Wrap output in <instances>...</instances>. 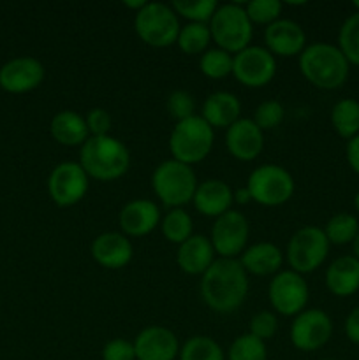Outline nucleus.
<instances>
[{
  "label": "nucleus",
  "instance_id": "f03ea898",
  "mask_svg": "<svg viewBox=\"0 0 359 360\" xmlns=\"http://www.w3.org/2000/svg\"><path fill=\"white\" fill-rule=\"evenodd\" d=\"M299 70L313 86L334 90L347 81L348 62L336 46L315 42L299 55Z\"/></svg>",
  "mask_w": 359,
  "mask_h": 360
},
{
  "label": "nucleus",
  "instance_id": "72a5a7b5",
  "mask_svg": "<svg viewBox=\"0 0 359 360\" xmlns=\"http://www.w3.org/2000/svg\"><path fill=\"white\" fill-rule=\"evenodd\" d=\"M218 9V4L215 0H197V2H190V0H176L172 2V11L180 16L190 20V23H204L211 21L215 11Z\"/></svg>",
  "mask_w": 359,
  "mask_h": 360
},
{
  "label": "nucleus",
  "instance_id": "4468645a",
  "mask_svg": "<svg viewBox=\"0 0 359 360\" xmlns=\"http://www.w3.org/2000/svg\"><path fill=\"white\" fill-rule=\"evenodd\" d=\"M333 334L331 319L320 309H306L296 316L291 327V340L298 350L313 352L322 348Z\"/></svg>",
  "mask_w": 359,
  "mask_h": 360
},
{
  "label": "nucleus",
  "instance_id": "f8f14e48",
  "mask_svg": "<svg viewBox=\"0 0 359 360\" xmlns=\"http://www.w3.org/2000/svg\"><path fill=\"white\" fill-rule=\"evenodd\" d=\"M270 301L280 315H299L308 302L306 281L294 271H282L270 283Z\"/></svg>",
  "mask_w": 359,
  "mask_h": 360
},
{
  "label": "nucleus",
  "instance_id": "a19ab883",
  "mask_svg": "<svg viewBox=\"0 0 359 360\" xmlns=\"http://www.w3.org/2000/svg\"><path fill=\"white\" fill-rule=\"evenodd\" d=\"M102 359L104 360H136V352H134V343L127 340H113L102 350Z\"/></svg>",
  "mask_w": 359,
  "mask_h": 360
},
{
  "label": "nucleus",
  "instance_id": "393cba45",
  "mask_svg": "<svg viewBox=\"0 0 359 360\" xmlns=\"http://www.w3.org/2000/svg\"><path fill=\"white\" fill-rule=\"evenodd\" d=\"M282 252L278 246L271 245V243H257V245L250 246L248 250L243 252L241 266L246 273H252L256 276H267V274H275L282 266Z\"/></svg>",
  "mask_w": 359,
  "mask_h": 360
},
{
  "label": "nucleus",
  "instance_id": "cd10ccee",
  "mask_svg": "<svg viewBox=\"0 0 359 360\" xmlns=\"http://www.w3.org/2000/svg\"><path fill=\"white\" fill-rule=\"evenodd\" d=\"M210 41H211V34L208 25L189 23L180 30L176 44L180 46V49H182L185 55H199V53L206 51Z\"/></svg>",
  "mask_w": 359,
  "mask_h": 360
},
{
  "label": "nucleus",
  "instance_id": "a878e982",
  "mask_svg": "<svg viewBox=\"0 0 359 360\" xmlns=\"http://www.w3.org/2000/svg\"><path fill=\"white\" fill-rule=\"evenodd\" d=\"M51 136L63 146H83L88 141V127L81 115L74 111H60L51 120Z\"/></svg>",
  "mask_w": 359,
  "mask_h": 360
},
{
  "label": "nucleus",
  "instance_id": "4c0bfd02",
  "mask_svg": "<svg viewBox=\"0 0 359 360\" xmlns=\"http://www.w3.org/2000/svg\"><path fill=\"white\" fill-rule=\"evenodd\" d=\"M194 108H196V102H194V97L189 91L175 90L168 97V111L178 122H183V120L194 116Z\"/></svg>",
  "mask_w": 359,
  "mask_h": 360
},
{
  "label": "nucleus",
  "instance_id": "a18cd8bd",
  "mask_svg": "<svg viewBox=\"0 0 359 360\" xmlns=\"http://www.w3.org/2000/svg\"><path fill=\"white\" fill-rule=\"evenodd\" d=\"M123 6L130 7V9L141 11L144 6H146V2H143V0H137V2H136V0H134V2H129V0H125V2H123Z\"/></svg>",
  "mask_w": 359,
  "mask_h": 360
},
{
  "label": "nucleus",
  "instance_id": "bb28decb",
  "mask_svg": "<svg viewBox=\"0 0 359 360\" xmlns=\"http://www.w3.org/2000/svg\"><path fill=\"white\" fill-rule=\"evenodd\" d=\"M331 123L338 136L351 141L359 134V102L354 98H344L336 102L331 111Z\"/></svg>",
  "mask_w": 359,
  "mask_h": 360
},
{
  "label": "nucleus",
  "instance_id": "dca6fc26",
  "mask_svg": "<svg viewBox=\"0 0 359 360\" xmlns=\"http://www.w3.org/2000/svg\"><path fill=\"white\" fill-rule=\"evenodd\" d=\"M137 360H175L180 352L178 338L160 326L146 327L134 341Z\"/></svg>",
  "mask_w": 359,
  "mask_h": 360
},
{
  "label": "nucleus",
  "instance_id": "f704fd0d",
  "mask_svg": "<svg viewBox=\"0 0 359 360\" xmlns=\"http://www.w3.org/2000/svg\"><path fill=\"white\" fill-rule=\"evenodd\" d=\"M267 352L264 341L252 334H243L232 341L229 348V360H266Z\"/></svg>",
  "mask_w": 359,
  "mask_h": 360
},
{
  "label": "nucleus",
  "instance_id": "e433bc0d",
  "mask_svg": "<svg viewBox=\"0 0 359 360\" xmlns=\"http://www.w3.org/2000/svg\"><path fill=\"white\" fill-rule=\"evenodd\" d=\"M284 116L285 111L284 105H282L280 102L267 101L263 102V104L256 109V112H253V123L264 132V130H271L275 129V127L280 125V123L284 122Z\"/></svg>",
  "mask_w": 359,
  "mask_h": 360
},
{
  "label": "nucleus",
  "instance_id": "a211bd4d",
  "mask_svg": "<svg viewBox=\"0 0 359 360\" xmlns=\"http://www.w3.org/2000/svg\"><path fill=\"white\" fill-rule=\"evenodd\" d=\"M264 42L271 55L294 56L301 55L306 48V35L301 25L292 20H278L264 32Z\"/></svg>",
  "mask_w": 359,
  "mask_h": 360
},
{
  "label": "nucleus",
  "instance_id": "f3484780",
  "mask_svg": "<svg viewBox=\"0 0 359 360\" xmlns=\"http://www.w3.org/2000/svg\"><path fill=\"white\" fill-rule=\"evenodd\" d=\"M225 144L229 153L238 160H256L264 148L263 130L253 123V120H238L227 129Z\"/></svg>",
  "mask_w": 359,
  "mask_h": 360
},
{
  "label": "nucleus",
  "instance_id": "37998d69",
  "mask_svg": "<svg viewBox=\"0 0 359 360\" xmlns=\"http://www.w3.org/2000/svg\"><path fill=\"white\" fill-rule=\"evenodd\" d=\"M347 160L348 165L354 169V172L359 174V134L355 137H352L347 144Z\"/></svg>",
  "mask_w": 359,
  "mask_h": 360
},
{
  "label": "nucleus",
  "instance_id": "5701e85b",
  "mask_svg": "<svg viewBox=\"0 0 359 360\" xmlns=\"http://www.w3.org/2000/svg\"><path fill=\"white\" fill-rule=\"evenodd\" d=\"M241 104L236 95L229 91H215L204 101L203 116L201 118L213 129H229L239 120Z\"/></svg>",
  "mask_w": 359,
  "mask_h": 360
},
{
  "label": "nucleus",
  "instance_id": "09e8293b",
  "mask_svg": "<svg viewBox=\"0 0 359 360\" xmlns=\"http://www.w3.org/2000/svg\"><path fill=\"white\" fill-rule=\"evenodd\" d=\"M354 7H355V11H359V0H355V2H354Z\"/></svg>",
  "mask_w": 359,
  "mask_h": 360
},
{
  "label": "nucleus",
  "instance_id": "9d476101",
  "mask_svg": "<svg viewBox=\"0 0 359 360\" xmlns=\"http://www.w3.org/2000/svg\"><path fill=\"white\" fill-rule=\"evenodd\" d=\"M277 72L275 56L260 46H248L232 56V74L248 88L266 86Z\"/></svg>",
  "mask_w": 359,
  "mask_h": 360
},
{
  "label": "nucleus",
  "instance_id": "412c9836",
  "mask_svg": "<svg viewBox=\"0 0 359 360\" xmlns=\"http://www.w3.org/2000/svg\"><path fill=\"white\" fill-rule=\"evenodd\" d=\"M194 206L204 217H222L231 211V204L234 202L232 190L227 183L220 179H208V181L197 185L194 193Z\"/></svg>",
  "mask_w": 359,
  "mask_h": 360
},
{
  "label": "nucleus",
  "instance_id": "7c9ffc66",
  "mask_svg": "<svg viewBox=\"0 0 359 360\" xmlns=\"http://www.w3.org/2000/svg\"><path fill=\"white\" fill-rule=\"evenodd\" d=\"M359 232V224L355 217L348 213H338L327 221L326 234L327 241L333 245H347V243L354 241V238Z\"/></svg>",
  "mask_w": 359,
  "mask_h": 360
},
{
  "label": "nucleus",
  "instance_id": "c03bdc74",
  "mask_svg": "<svg viewBox=\"0 0 359 360\" xmlns=\"http://www.w3.org/2000/svg\"><path fill=\"white\" fill-rule=\"evenodd\" d=\"M232 197H234V200L238 204H246L252 200V197H250V192L248 188H239L236 190V193H232Z\"/></svg>",
  "mask_w": 359,
  "mask_h": 360
},
{
  "label": "nucleus",
  "instance_id": "f257e3e1",
  "mask_svg": "<svg viewBox=\"0 0 359 360\" xmlns=\"http://www.w3.org/2000/svg\"><path fill=\"white\" fill-rule=\"evenodd\" d=\"M248 278L241 262L218 259L208 267L201 280V295L208 308L217 313H232L245 302Z\"/></svg>",
  "mask_w": 359,
  "mask_h": 360
},
{
  "label": "nucleus",
  "instance_id": "79ce46f5",
  "mask_svg": "<svg viewBox=\"0 0 359 360\" xmlns=\"http://www.w3.org/2000/svg\"><path fill=\"white\" fill-rule=\"evenodd\" d=\"M345 334L352 343L359 345V308H354L345 320Z\"/></svg>",
  "mask_w": 359,
  "mask_h": 360
},
{
  "label": "nucleus",
  "instance_id": "473e14b6",
  "mask_svg": "<svg viewBox=\"0 0 359 360\" xmlns=\"http://www.w3.org/2000/svg\"><path fill=\"white\" fill-rule=\"evenodd\" d=\"M201 72L210 79H222L232 74V55L224 49H208L201 56Z\"/></svg>",
  "mask_w": 359,
  "mask_h": 360
},
{
  "label": "nucleus",
  "instance_id": "8fccbe9b",
  "mask_svg": "<svg viewBox=\"0 0 359 360\" xmlns=\"http://www.w3.org/2000/svg\"><path fill=\"white\" fill-rule=\"evenodd\" d=\"M324 360H331V359H324Z\"/></svg>",
  "mask_w": 359,
  "mask_h": 360
},
{
  "label": "nucleus",
  "instance_id": "6ab92c4d",
  "mask_svg": "<svg viewBox=\"0 0 359 360\" xmlns=\"http://www.w3.org/2000/svg\"><path fill=\"white\" fill-rule=\"evenodd\" d=\"M118 220L123 234L130 238H141L150 234L160 224V211L151 200L137 199L123 206Z\"/></svg>",
  "mask_w": 359,
  "mask_h": 360
},
{
  "label": "nucleus",
  "instance_id": "2eb2a0df",
  "mask_svg": "<svg viewBox=\"0 0 359 360\" xmlns=\"http://www.w3.org/2000/svg\"><path fill=\"white\" fill-rule=\"evenodd\" d=\"M44 79V67L32 56H18L0 69V88L9 94H27Z\"/></svg>",
  "mask_w": 359,
  "mask_h": 360
},
{
  "label": "nucleus",
  "instance_id": "2f4dec72",
  "mask_svg": "<svg viewBox=\"0 0 359 360\" xmlns=\"http://www.w3.org/2000/svg\"><path fill=\"white\" fill-rule=\"evenodd\" d=\"M338 42H340V51L347 58L348 63L359 65V11L344 21L338 34Z\"/></svg>",
  "mask_w": 359,
  "mask_h": 360
},
{
  "label": "nucleus",
  "instance_id": "1a4fd4ad",
  "mask_svg": "<svg viewBox=\"0 0 359 360\" xmlns=\"http://www.w3.org/2000/svg\"><path fill=\"white\" fill-rule=\"evenodd\" d=\"M329 241L322 229L303 227L287 245V262L298 274L312 273L326 260Z\"/></svg>",
  "mask_w": 359,
  "mask_h": 360
},
{
  "label": "nucleus",
  "instance_id": "4be33fe9",
  "mask_svg": "<svg viewBox=\"0 0 359 360\" xmlns=\"http://www.w3.org/2000/svg\"><path fill=\"white\" fill-rule=\"evenodd\" d=\"M213 255L215 250L210 239L194 234L192 238L180 245L176 262H178L180 269L185 271L187 274H204L208 267L215 262Z\"/></svg>",
  "mask_w": 359,
  "mask_h": 360
},
{
  "label": "nucleus",
  "instance_id": "c9c22d12",
  "mask_svg": "<svg viewBox=\"0 0 359 360\" xmlns=\"http://www.w3.org/2000/svg\"><path fill=\"white\" fill-rule=\"evenodd\" d=\"M245 11L252 23L270 27L271 23L280 20L278 16L282 13V2H278V0H253L246 6Z\"/></svg>",
  "mask_w": 359,
  "mask_h": 360
},
{
  "label": "nucleus",
  "instance_id": "de8ad7c7",
  "mask_svg": "<svg viewBox=\"0 0 359 360\" xmlns=\"http://www.w3.org/2000/svg\"><path fill=\"white\" fill-rule=\"evenodd\" d=\"M354 204H355V210L359 211V193H358V195H355V199H354Z\"/></svg>",
  "mask_w": 359,
  "mask_h": 360
},
{
  "label": "nucleus",
  "instance_id": "c85d7f7f",
  "mask_svg": "<svg viewBox=\"0 0 359 360\" xmlns=\"http://www.w3.org/2000/svg\"><path fill=\"white\" fill-rule=\"evenodd\" d=\"M192 218L183 210H171L162 220V234L171 243L182 245L187 239L192 238Z\"/></svg>",
  "mask_w": 359,
  "mask_h": 360
},
{
  "label": "nucleus",
  "instance_id": "c756f323",
  "mask_svg": "<svg viewBox=\"0 0 359 360\" xmlns=\"http://www.w3.org/2000/svg\"><path fill=\"white\" fill-rule=\"evenodd\" d=\"M180 360H224V352L211 338L194 336L180 350Z\"/></svg>",
  "mask_w": 359,
  "mask_h": 360
},
{
  "label": "nucleus",
  "instance_id": "423d86ee",
  "mask_svg": "<svg viewBox=\"0 0 359 360\" xmlns=\"http://www.w3.org/2000/svg\"><path fill=\"white\" fill-rule=\"evenodd\" d=\"M208 27L218 49L227 53L243 51L252 41V21L246 16V11L236 4L218 6Z\"/></svg>",
  "mask_w": 359,
  "mask_h": 360
},
{
  "label": "nucleus",
  "instance_id": "aec40b11",
  "mask_svg": "<svg viewBox=\"0 0 359 360\" xmlns=\"http://www.w3.org/2000/svg\"><path fill=\"white\" fill-rule=\"evenodd\" d=\"M92 257L99 266L120 269L132 259V245L120 232H104L92 243Z\"/></svg>",
  "mask_w": 359,
  "mask_h": 360
},
{
  "label": "nucleus",
  "instance_id": "7ed1b4c3",
  "mask_svg": "<svg viewBox=\"0 0 359 360\" xmlns=\"http://www.w3.org/2000/svg\"><path fill=\"white\" fill-rule=\"evenodd\" d=\"M80 165L99 181H113L129 171L130 155L125 144L115 137H90L81 146Z\"/></svg>",
  "mask_w": 359,
  "mask_h": 360
},
{
  "label": "nucleus",
  "instance_id": "ea45409f",
  "mask_svg": "<svg viewBox=\"0 0 359 360\" xmlns=\"http://www.w3.org/2000/svg\"><path fill=\"white\" fill-rule=\"evenodd\" d=\"M84 122H87L88 132L92 134V137L109 136V130H111V116H109V112L106 109H92L87 118H84Z\"/></svg>",
  "mask_w": 359,
  "mask_h": 360
},
{
  "label": "nucleus",
  "instance_id": "58836bf2",
  "mask_svg": "<svg viewBox=\"0 0 359 360\" xmlns=\"http://www.w3.org/2000/svg\"><path fill=\"white\" fill-rule=\"evenodd\" d=\"M277 329H278L277 316H275L271 311L257 313V315L252 319V322H250V334L256 336L257 340L260 341L271 340V338L275 336V333H277Z\"/></svg>",
  "mask_w": 359,
  "mask_h": 360
},
{
  "label": "nucleus",
  "instance_id": "0eeeda50",
  "mask_svg": "<svg viewBox=\"0 0 359 360\" xmlns=\"http://www.w3.org/2000/svg\"><path fill=\"white\" fill-rule=\"evenodd\" d=\"M134 27L141 41L151 48H168L175 44L182 30L178 14L172 7L160 2H146L143 9L137 11Z\"/></svg>",
  "mask_w": 359,
  "mask_h": 360
},
{
  "label": "nucleus",
  "instance_id": "b1692460",
  "mask_svg": "<svg viewBox=\"0 0 359 360\" xmlns=\"http://www.w3.org/2000/svg\"><path fill=\"white\" fill-rule=\"evenodd\" d=\"M326 285L331 294L348 297L359 290V260L345 255L334 260L326 271Z\"/></svg>",
  "mask_w": 359,
  "mask_h": 360
},
{
  "label": "nucleus",
  "instance_id": "49530a36",
  "mask_svg": "<svg viewBox=\"0 0 359 360\" xmlns=\"http://www.w3.org/2000/svg\"><path fill=\"white\" fill-rule=\"evenodd\" d=\"M352 250H354V257L359 260V232L354 238V241H352Z\"/></svg>",
  "mask_w": 359,
  "mask_h": 360
},
{
  "label": "nucleus",
  "instance_id": "39448f33",
  "mask_svg": "<svg viewBox=\"0 0 359 360\" xmlns=\"http://www.w3.org/2000/svg\"><path fill=\"white\" fill-rule=\"evenodd\" d=\"M155 193L165 207L178 210L194 199L197 190V178L192 167L178 160H165L155 169L151 176Z\"/></svg>",
  "mask_w": 359,
  "mask_h": 360
},
{
  "label": "nucleus",
  "instance_id": "ddd939ff",
  "mask_svg": "<svg viewBox=\"0 0 359 360\" xmlns=\"http://www.w3.org/2000/svg\"><path fill=\"white\" fill-rule=\"evenodd\" d=\"M248 241V221L239 211H227L217 218L211 229V245L222 259H236L245 252Z\"/></svg>",
  "mask_w": 359,
  "mask_h": 360
},
{
  "label": "nucleus",
  "instance_id": "20e7f679",
  "mask_svg": "<svg viewBox=\"0 0 359 360\" xmlns=\"http://www.w3.org/2000/svg\"><path fill=\"white\" fill-rule=\"evenodd\" d=\"M213 129L201 116H190L176 123L169 139V150L175 160L182 164H199L213 148Z\"/></svg>",
  "mask_w": 359,
  "mask_h": 360
},
{
  "label": "nucleus",
  "instance_id": "9b49d317",
  "mask_svg": "<svg viewBox=\"0 0 359 360\" xmlns=\"http://www.w3.org/2000/svg\"><path fill=\"white\" fill-rule=\"evenodd\" d=\"M88 190V174L77 162H62L48 178V192L53 202L69 207L80 202Z\"/></svg>",
  "mask_w": 359,
  "mask_h": 360
},
{
  "label": "nucleus",
  "instance_id": "6e6552de",
  "mask_svg": "<svg viewBox=\"0 0 359 360\" xmlns=\"http://www.w3.org/2000/svg\"><path fill=\"white\" fill-rule=\"evenodd\" d=\"M252 200L260 206H280L285 204L294 193V179L280 165H260L250 174L246 183Z\"/></svg>",
  "mask_w": 359,
  "mask_h": 360
}]
</instances>
